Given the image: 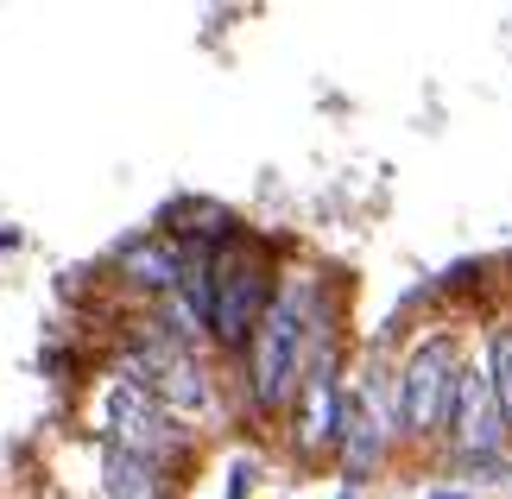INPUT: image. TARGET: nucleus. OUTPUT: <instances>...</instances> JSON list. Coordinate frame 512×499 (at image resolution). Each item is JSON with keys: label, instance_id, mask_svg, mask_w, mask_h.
I'll return each mask as SVG.
<instances>
[{"label": "nucleus", "instance_id": "1", "mask_svg": "<svg viewBox=\"0 0 512 499\" xmlns=\"http://www.w3.org/2000/svg\"><path fill=\"white\" fill-rule=\"evenodd\" d=\"M304 291L272 297L260 335H253V398L260 405H285L298 386V342H304Z\"/></svg>", "mask_w": 512, "mask_h": 499}, {"label": "nucleus", "instance_id": "2", "mask_svg": "<svg viewBox=\"0 0 512 499\" xmlns=\"http://www.w3.org/2000/svg\"><path fill=\"white\" fill-rule=\"evenodd\" d=\"M456 348L443 342V335H430V342L405 361V379H399V411H405V430H437L449 424V411H456Z\"/></svg>", "mask_w": 512, "mask_h": 499}, {"label": "nucleus", "instance_id": "3", "mask_svg": "<svg viewBox=\"0 0 512 499\" xmlns=\"http://www.w3.org/2000/svg\"><path fill=\"white\" fill-rule=\"evenodd\" d=\"M266 266L253 253H228L215 266V310H209V329L222 342H247L253 323H266Z\"/></svg>", "mask_w": 512, "mask_h": 499}, {"label": "nucleus", "instance_id": "4", "mask_svg": "<svg viewBox=\"0 0 512 499\" xmlns=\"http://www.w3.org/2000/svg\"><path fill=\"white\" fill-rule=\"evenodd\" d=\"M127 373H133V386H159L171 405H203V373H196L177 348H165V342H152V348H140V354H127Z\"/></svg>", "mask_w": 512, "mask_h": 499}, {"label": "nucleus", "instance_id": "5", "mask_svg": "<svg viewBox=\"0 0 512 499\" xmlns=\"http://www.w3.org/2000/svg\"><path fill=\"white\" fill-rule=\"evenodd\" d=\"M449 424H456V436H462L468 449H487L506 430L500 398H494V386H487V373H462L456 379V411H449Z\"/></svg>", "mask_w": 512, "mask_h": 499}, {"label": "nucleus", "instance_id": "6", "mask_svg": "<svg viewBox=\"0 0 512 499\" xmlns=\"http://www.w3.org/2000/svg\"><path fill=\"white\" fill-rule=\"evenodd\" d=\"M108 417H114V436L127 443V455H152L165 443V417H159V405L140 392V386H114L108 392Z\"/></svg>", "mask_w": 512, "mask_h": 499}, {"label": "nucleus", "instance_id": "7", "mask_svg": "<svg viewBox=\"0 0 512 499\" xmlns=\"http://www.w3.org/2000/svg\"><path fill=\"white\" fill-rule=\"evenodd\" d=\"M108 493L114 499H159V481H152V462L146 455H108Z\"/></svg>", "mask_w": 512, "mask_h": 499}, {"label": "nucleus", "instance_id": "8", "mask_svg": "<svg viewBox=\"0 0 512 499\" xmlns=\"http://www.w3.org/2000/svg\"><path fill=\"white\" fill-rule=\"evenodd\" d=\"M487 386L500 398V417L512 424V329H500L494 342H487Z\"/></svg>", "mask_w": 512, "mask_h": 499}, {"label": "nucleus", "instance_id": "9", "mask_svg": "<svg viewBox=\"0 0 512 499\" xmlns=\"http://www.w3.org/2000/svg\"><path fill=\"white\" fill-rule=\"evenodd\" d=\"M127 272L140 278V285L165 291V285H177V253H171V247H133V253H127Z\"/></svg>", "mask_w": 512, "mask_h": 499}]
</instances>
